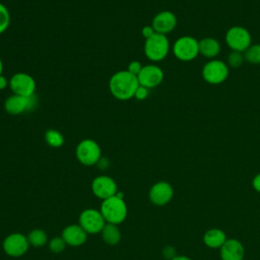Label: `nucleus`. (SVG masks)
<instances>
[{
	"instance_id": "nucleus-12",
	"label": "nucleus",
	"mask_w": 260,
	"mask_h": 260,
	"mask_svg": "<svg viewBox=\"0 0 260 260\" xmlns=\"http://www.w3.org/2000/svg\"><path fill=\"white\" fill-rule=\"evenodd\" d=\"M140 85L150 89L158 86L164 80V72L161 68L154 64L145 65L137 75Z\"/></svg>"
},
{
	"instance_id": "nucleus-8",
	"label": "nucleus",
	"mask_w": 260,
	"mask_h": 260,
	"mask_svg": "<svg viewBox=\"0 0 260 260\" xmlns=\"http://www.w3.org/2000/svg\"><path fill=\"white\" fill-rule=\"evenodd\" d=\"M78 223L87 234H99L103 231L107 222L100 210L86 208L81 211Z\"/></svg>"
},
{
	"instance_id": "nucleus-13",
	"label": "nucleus",
	"mask_w": 260,
	"mask_h": 260,
	"mask_svg": "<svg viewBox=\"0 0 260 260\" xmlns=\"http://www.w3.org/2000/svg\"><path fill=\"white\" fill-rule=\"evenodd\" d=\"M148 196L151 203L157 206H164L172 200L174 196V190L170 183L166 181H159L151 186Z\"/></svg>"
},
{
	"instance_id": "nucleus-19",
	"label": "nucleus",
	"mask_w": 260,
	"mask_h": 260,
	"mask_svg": "<svg viewBox=\"0 0 260 260\" xmlns=\"http://www.w3.org/2000/svg\"><path fill=\"white\" fill-rule=\"evenodd\" d=\"M199 54L206 58H214L220 52L219 43L213 38H204L198 42Z\"/></svg>"
},
{
	"instance_id": "nucleus-24",
	"label": "nucleus",
	"mask_w": 260,
	"mask_h": 260,
	"mask_svg": "<svg viewBox=\"0 0 260 260\" xmlns=\"http://www.w3.org/2000/svg\"><path fill=\"white\" fill-rule=\"evenodd\" d=\"M10 24V14L7 7L0 2V35L3 34Z\"/></svg>"
},
{
	"instance_id": "nucleus-7",
	"label": "nucleus",
	"mask_w": 260,
	"mask_h": 260,
	"mask_svg": "<svg viewBox=\"0 0 260 260\" xmlns=\"http://www.w3.org/2000/svg\"><path fill=\"white\" fill-rule=\"evenodd\" d=\"M9 87L14 94L32 96L36 91L37 83L31 75L25 72H17L9 79Z\"/></svg>"
},
{
	"instance_id": "nucleus-15",
	"label": "nucleus",
	"mask_w": 260,
	"mask_h": 260,
	"mask_svg": "<svg viewBox=\"0 0 260 260\" xmlns=\"http://www.w3.org/2000/svg\"><path fill=\"white\" fill-rule=\"evenodd\" d=\"M177 25L176 15L169 10L158 12L151 21V26L154 31L161 35H167L175 29Z\"/></svg>"
},
{
	"instance_id": "nucleus-18",
	"label": "nucleus",
	"mask_w": 260,
	"mask_h": 260,
	"mask_svg": "<svg viewBox=\"0 0 260 260\" xmlns=\"http://www.w3.org/2000/svg\"><path fill=\"white\" fill-rule=\"evenodd\" d=\"M226 240L224 232L216 228L208 230L203 236L204 244L210 249H220Z\"/></svg>"
},
{
	"instance_id": "nucleus-3",
	"label": "nucleus",
	"mask_w": 260,
	"mask_h": 260,
	"mask_svg": "<svg viewBox=\"0 0 260 260\" xmlns=\"http://www.w3.org/2000/svg\"><path fill=\"white\" fill-rule=\"evenodd\" d=\"M143 50L148 60L158 62L168 56L170 51V43L166 35L155 32L145 40Z\"/></svg>"
},
{
	"instance_id": "nucleus-5",
	"label": "nucleus",
	"mask_w": 260,
	"mask_h": 260,
	"mask_svg": "<svg viewBox=\"0 0 260 260\" xmlns=\"http://www.w3.org/2000/svg\"><path fill=\"white\" fill-rule=\"evenodd\" d=\"M173 53L181 61H191L199 54L198 41L190 36L181 37L174 43Z\"/></svg>"
},
{
	"instance_id": "nucleus-27",
	"label": "nucleus",
	"mask_w": 260,
	"mask_h": 260,
	"mask_svg": "<svg viewBox=\"0 0 260 260\" xmlns=\"http://www.w3.org/2000/svg\"><path fill=\"white\" fill-rule=\"evenodd\" d=\"M142 67H143V66L141 65V63H140L139 61H131V62L128 64V67H127L126 70H127L128 72H130L131 74L137 76V75L139 74V72L141 71Z\"/></svg>"
},
{
	"instance_id": "nucleus-6",
	"label": "nucleus",
	"mask_w": 260,
	"mask_h": 260,
	"mask_svg": "<svg viewBox=\"0 0 260 260\" xmlns=\"http://www.w3.org/2000/svg\"><path fill=\"white\" fill-rule=\"evenodd\" d=\"M225 42L232 51L244 53L251 46V35L243 26L235 25L229 28L225 35Z\"/></svg>"
},
{
	"instance_id": "nucleus-33",
	"label": "nucleus",
	"mask_w": 260,
	"mask_h": 260,
	"mask_svg": "<svg viewBox=\"0 0 260 260\" xmlns=\"http://www.w3.org/2000/svg\"><path fill=\"white\" fill-rule=\"evenodd\" d=\"M3 68H4V65H3V62H2V60H1V58H0V76H1L2 73H3Z\"/></svg>"
},
{
	"instance_id": "nucleus-17",
	"label": "nucleus",
	"mask_w": 260,
	"mask_h": 260,
	"mask_svg": "<svg viewBox=\"0 0 260 260\" xmlns=\"http://www.w3.org/2000/svg\"><path fill=\"white\" fill-rule=\"evenodd\" d=\"M221 260H243L245 249L243 244L236 239H228L220 247Z\"/></svg>"
},
{
	"instance_id": "nucleus-9",
	"label": "nucleus",
	"mask_w": 260,
	"mask_h": 260,
	"mask_svg": "<svg viewBox=\"0 0 260 260\" xmlns=\"http://www.w3.org/2000/svg\"><path fill=\"white\" fill-rule=\"evenodd\" d=\"M2 247L6 255L16 258L23 256L27 252L29 243L25 235L21 233H12L4 239Z\"/></svg>"
},
{
	"instance_id": "nucleus-29",
	"label": "nucleus",
	"mask_w": 260,
	"mask_h": 260,
	"mask_svg": "<svg viewBox=\"0 0 260 260\" xmlns=\"http://www.w3.org/2000/svg\"><path fill=\"white\" fill-rule=\"evenodd\" d=\"M141 34L144 37V39L146 40L149 37H151L152 35H154L155 31H154V29H153V27L151 25H144L142 27V29H141Z\"/></svg>"
},
{
	"instance_id": "nucleus-10",
	"label": "nucleus",
	"mask_w": 260,
	"mask_h": 260,
	"mask_svg": "<svg viewBox=\"0 0 260 260\" xmlns=\"http://www.w3.org/2000/svg\"><path fill=\"white\" fill-rule=\"evenodd\" d=\"M229 76L228 64L220 60H211L202 68L203 79L210 84L222 83Z\"/></svg>"
},
{
	"instance_id": "nucleus-32",
	"label": "nucleus",
	"mask_w": 260,
	"mask_h": 260,
	"mask_svg": "<svg viewBox=\"0 0 260 260\" xmlns=\"http://www.w3.org/2000/svg\"><path fill=\"white\" fill-rule=\"evenodd\" d=\"M171 260H192V259H190L189 257L184 256V255H178V256L173 257Z\"/></svg>"
},
{
	"instance_id": "nucleus-25",
	"label": "nucleus",
	"mask_w": 260,
	"mask_h": 260,
	"mask_svg": "<svg viewBox=\"0 0 260 260\" xmlns=\"http://www.w3.org/2000/svg\"><path fill=\"white\" fill-rule=\"evenodd\" d=\"M49 245V249L52 253L55 254H59L61 252H63L65 250V247L67 246L65 241L63 240V238L60 237H54L53 239H51L48 243Z\"/></svg>"
},
{
	"instance_id": "nucleus-4",
	"label": "nucleus",
	"mask_w": 260,
	"mask_h": 260,
	"mask_svg": "<svg viewBox=\"0 0 260 260\" xmlns=\"http://www.w3.org/2000/svg\"><path fill=\"white\" fill-rule=\"evenodd\" d=\"M75 155L77 160L85 166L91 167L96 165L102 158V149L96 141L93 139H83L81 140L75 149Z\"/></svg>"
},
{
	"instance_id": "nucleus-21",
	"label": "nucleus",
	"mask_w": 260,
	"mask_h": 260,
	"mask_svg": "<svg viewBox=\"0 0 260 260\" xmlns=\"http://www.w3.org/2000/svg\"><path fill=\"white\" fill-rule=\"evenodd\" d=\"M27 240L29 243V246H32L35 248L43 247L48 242V236L47 233L41 229H34L27 234Z\"/></svg>"
},
{
	"instance_id": "nucleus-16",
	"label": "nucleus",
	"mask_w": 260,
	"mask_h": 260,
	"mask_svg": "<svg viewBox=\"0 0 260 260\" xmlns=\"http://www.w3.org/2000/svg\"><path fill=\"white\" fill-rule=\"evenodd\" d=\"M87 233L80 226L79 223H72L64 228L61 237L66 245L71 247H79L85 244L87 240Z\"/></svg>"
},
{
	"instance_id": "nucleus-30",
	"label": "nucleus",
	"mask_w": 260,
	"mask_h": 260,
	"mask_svg": "<svg viewBox=\"0 0 260 260\" xmlns=\"http://www.w3.org/2000/svg\"><path fill=\"white\" fill-rule=\"evenodd\" d=\"M252 186H253V188H254L255 191H257V192L260 193V173L257 174V175L254 177V179H253V181H252Z\"/></svg>"
},
{
	"instance_id": "nucleus-14",
	"label": "nucleus",
	"mask_w": 260,
	"mask_h": 260,
	"mask_svg": "<svg viewBox=\"0 0 260 260\" xmlns=\"http://www.w3.org/2000/svg\"><path fill=\"white\" fill-rule=\"evenodd\" d=\"M32 96H22L18 94H12L8 96L4 102V110L9 115H20L27 110H30L34 106Z\"/></svg>"
},
{
	"instance_id": "nucleus-20",
	"label": "nucleus",
	"mask_w": 260,
	"mask_h": 260,
	"mask_svg": "<svg viewBox=\"0 0 260 260\" xmlns=\"http://www.w3.org/2000/svg\"><path fill=\"white\" fill-rule=\"evenodd\" d=\"M101 234L104 242L110 246H116L121 241V231L117 224L106 223Z\"/></svg>"
},
{
	"instance_id": "nucleus-22",
	"label": "nucleus",
	"mask_w": 260,
	"mask_h": 260,
	"mask_svg": "<svg viewBox=\"0 0 260 260\" xmlns=\"http://www.w3.org/2000/svg\"><path fill=\"white\" fill-rule=\"evenodd\" d=\"M45 141L49 146L58 148L64 144V136L56 129H49L45 133Z\"/></svg>"
},
{
	"instance_id": "nucleus-23",
	"label": "nucleus",
	"mask_w": 260,
	"mask_h": 260,
	"mask_svg": "<svg viewBox=\"0 0 260 260\" xmlns=\"http://www.w3.org/2000/svg\"><path fill=\"white\" fill-rule=\"evenodd\" d=\"M243 55L246 62L251 64H260V44H251Z\"/></svg>"
},
{
	"instance_id": "nucleus-28",
	"label": "nucleus",
	"mask_w": 260,
	"mask_h": 260,
	"mask_svg": "<svg viewBox=\"0 0 260 260\" xmlns=\"http://www.w3.org/2000/svg\"><path fill=\"white\" fill-rule=\"evenodd\" d=\"M148 96V88L142 86V85H138V87L136 88L135 90V93H134V98L138 101H143L145 100L146 98Z\"/></svg>"
},
{
	"instance_id": "nucleus-31",
	"label": "nucleus",
	"mask_w": 260,
	"mask_h": 260,
	"mask_svg": "<svg viewBox=\"0 0 260 260\" xmlns=\"http://www.w3.org/2000/svg\"><path fill=\"white\" fill-rule=\"evenodd\" d=\"M7 86H9V80H7V78L2 74L0 76V90L5 89Z\"/></svg>"
},
{
	"instance_id": "nucleus-11",
	"label": "nucleus",
	"mask_w": 260,
	"mask_h": 260,
	"mask_svg": "<svg viewBox=\"0 0 260 260\" xmlns=\"http://www.w3.org/2000/svg\"><path fill=\"white\" fill-rule=\"evenodd\" d=\"M91 191L93 195L102 200L113 197L118 192V186L115 180L109 176H98L91 182Z\"/></svg>"
},
{
	"instance_id": "nucleus-26",
	"label": "nucleus",
	"mask_w": 260,
	"mask_h": 260,
	"mask_svg": "<svg viewBox=\"0 0 260 260\" xmlns=\"http://www.w3.org/2000/svg\"><path fill=\"white\" fill-rule=\"evenodd\" d=\"M226 64L232 68L240 67L244 62V55L241 52L232 51L226 57Z\"/></svg>"
},
{
	"instance_id": "nucleus-2",
	"label": "nucleus",
	"mask_w": 260,
	"mask_h": 260,
	"mask_svg": "<svg viewBox=\"0 0 260 260\" xmlns=\"http://www.w3.org/2000/svg\"><path fill=\"white\" fill-rule=\"evenodd\" d=\"M100 211L102 212L107 223L117 225L122 223L128 214V208L123 198V194L118 191L115 196L103 200Z\"/></svg>"
},
{
	"instance_id": "nucleus-1",
	"label": "nucleus",
	"mask_w": 260,
	"mask_h": 260,
	"mask_svg": "<svg viewBox=\"0 0 260 260\" xmlns=\"http://www.w3.org/2000/svg\"><path fill=\"white\" fill-rule=\"evenodd\" d=\"M139 82L137 76L127 70H120L114 73L109 81V88L112 95L119 101H127L134 98Z\"/></svg>"
}]
</instances>
